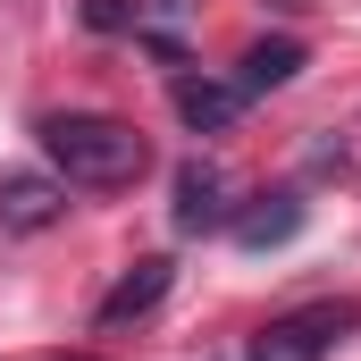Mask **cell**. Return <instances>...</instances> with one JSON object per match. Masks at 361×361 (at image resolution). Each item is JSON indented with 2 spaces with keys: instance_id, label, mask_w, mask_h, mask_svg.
<instances>
[{
  "instance_id": "1",
  "label": "cell",
  "mask_w": 361,
  "mask_h": 361,
  "mask_svg": "<svg viewBox=\"0 0 361 361\" xmlns=\"http://www.w3.org/2000/svg\"><path fill=\"white\" fill-rule=\"evenodd\" d=\"M34 135H42L51 169H59L68 185H92V193L135 185L143 169H152V143H143L126 118H101V109H51Z\"/></svg>"
},
{
  "instance_id": "2",
  "label": "cell",
  "mask_w": 361,
  "mask_h": 361,
  "mask_svg": "<svg viewBox=\"0 0 361 361\" xmlns=\"http://www.w3.org/2000/svg\"><path fill=\"white\" fill-rule=\"evenodd\" d=\"M353 328H361L353 302H302V311H277L252 336V361H328Z\"/></svg>"
},
{
  "instance_id": "3",
  "label": "cell",
  "mask_w": 361,
  "mask_h": 361,
  "mask_svg": "<svg viewBox=\"0 0 361 361\" xmlns=\"http://www.w3.org/2000/svg\"><path fill=\"white\" fill-rule=\"evenodd\" d=\"M59 219H68V177H34V169L0 177V227L8 235H42Z\"/></svg>"
},
{
  "instance_id": "4",
  "label": "cell",
  "mask_w": 361,
  "mask_h": 361,
  "mask_svg": "<svg viewBox=\"0 0 361 361\" xmlns=\"http://www.w3.org/2000/svg\"><path fill=\"white\" fill-rule=\"evenodd\" d=\"M177 227L202 235V227H227V177L210 160H185L177 169Z\"/></svg>"
},
{
  "instance_id": "5",
  "label": "cell",
  "mask_w": 361,
  "mask_h": 361,
  "mask_svg": "<svg viewBox=\"0 0 361 361\" xmlns=\"http://www.w3.org/2000/svg\"><path fill=\"white\" fill-rule=\"evenodd\" d=\"M160 294H169V261H135V269L101 294V311H92V319H101V328H126V319L160 311Z\"/></svg>"
},
{
  "instance_id": "6",
  "label": "cell",
  "mask_w": 361,
  "mask_h": 361,
  "mask_svg": "<svg viewBox=\"0 0 361 361\" xmlns=\"http://www.w3.org/2000/svg\"><path fill=\"white\" fill-rule=\"evenodd\" d=\"M294 76H302V42H294V34H277V42H252V51H244L235 92L252 101V92H277V85H294Z\"/></svg>"
},
{
  "instance_id": "7",
  "label": "cell",
  "mask_w": 361,
  "mask_h": 361,
  "mask_svg": "<svg viewBox=\"0 0 361 361\" xmlns=\"http://www.w3.org/2000/svg\"><path fill=\"white\" fill-rule=\"evenodd\" d=\"M294 227H302V202H294V193H261L252 210H235V244H244V252H269Z\"/></svg>"
},
{
  "instance_id": "8",
  "label": "cell",
  "mask_w": 361,
  "mask_h": 361,
  "mask_svg": "<svg viewBox=\"0 0 361 361\" xmlns=\"http://www.w3.org/2000/svg\"><path fill=\"white\" fill-rule=\"evenodd\" d=\"M177 109H185V126H227V118L244 109V92H235V85H202V76H185V85H177Z\"/></svg>"
},
{
  "instance_id": "9",
  "label": "cell",
  "mask_w": 361,
  "mask_h": 361,
  "mask_svg": "<svg viewBox=\"0 0 361 361\" xmlns=\"http://www.w3.org/2000/svg\"><path fill=\"white\" fill-rule=\"evenodd\" d=\"M92 25H126V0H92Z\"/></svg>"
}]
</instances>
